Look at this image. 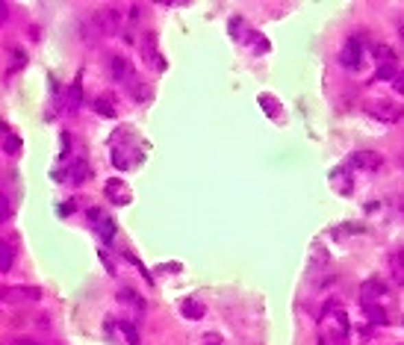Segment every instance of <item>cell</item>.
<instances>
[{"instance_id":"cell-26","label":"cell","mask_w":404,"mask_h":345,"mask_svg":"<svg viewBox=\"0 0 404 345\" xmlns=\"http://www.w3.org/2000/svg\"><path fill=\"white\" fill-rule=\"evenodd\" d=\"M18 345H42V342H33V340H21Z\"/></svg>"},{"instance_id":"cell-14","label":"cell","mask_w":404,"mask_h":345,"mask_svg":"<svg viewBox=\"0 0 404 345\" xmlns=\"http://www.w3.org/2000/svg\"><path fill=\"white\" fill-rule=\"evenodd\" d=\"M12 263H15L12 248H9L6 242H0V272H9V269H12Z\"/></svg>"},{"instance_id":"cell-16","label":"cell","mask_w":404,"mask_h":345,"mask_svg":"<svg viewBox=\"0 0 404 345\" xmlns=\"http://www.w3.org/2000/svg\"><path fill=\"white\" fill-rule=\"evenodd\" d=\"M130 95H133L139 104H147V101H151V88H147L145 83H133V80H130Z\"/></svg>"},{"instance_id":"cell-23","label":"cell","mask_w":404,"mask_h":345,"mask_svg":"<svg viewBox=\"0 0 404 345\" xmlns=\"http://www.w3.org/2000/svg\"><path fill=\"white\" fill-rule=\"evenodd\" d=\"M121 331L127 333V342H130V345H139V333H136L130 324H121Z\"/></svg>"},{"instance_id":"cell-13","label":"cell","mask_w":404,"mask_h":345,"mask_svg":"<svg viewBox=\"0 0 404 345\" xmlns=\"http://www.w3.org/2000/svg\"><path fill=\"white\" fill-rule=\"evenodd\" d=\"M80 104H83V88H80V80H74V86L68 88V106L80 110Z\"/></svg>"},{"instance_id":"cell-1","label":"cell","mask_w":404,"mask_h":345,"mask_svg":"<svg viewBox=\"0 0 404 345\" xmlns=\"http://www.w3.org/2000/svg\"><path fill=\"white\" fill-rule=\"evenodd\" d=\"M366 112L372 118H378L381 124H396V121H401V115H404L401 104L399 101H387V97H375V101L366 106Z\"/></svg>"},{"instance_id":"cell-11","label":"cell","mask_w":404,"mask_h":345,"mask_svg":"<svg viewBox=\"0 0 404 345\" xmlns=\"http://www.w3.org/2000/svg\"><path fill=\"white\" fill-rule=\"evenodd\" d=\"M383 295H387V289H383L381 281L363 283V304H378V298H383Z\"/></svg>"},{"instance_id":"cell-7","label":"cell","mask_w":404,"mask_h":345,"mask_svg":"<svg viewBox=\"0 0 404 345\" xmlns=\"http://www.w3.org/2000/svg\"><path fill=\"white\" fill-rule=\"evenodd\" d=\"M351 165H357L360 171H378L383 165V156L375 151H357V154H351Z\"/></svg>"},{"instance_id":"cell-12","label":"cell","mask_w":404,"mask_h":345,"mask_svg":"<svg viewBox=\"0 0 404 345\" xmlns=\"http://www.w3.org/2000/svg\"><path fill=\"white\" fill-rule=\"evenodd\" d=\"M180 310H183L186 319H201V316H204V304L195 301V298H186V301L180 304Z\"/></svg>"},{"instance_id":"cell-15","label":"cell","mask_w":404,"mask_h":345,"mask_svg":"<svg viewBox=\"0 0 404 345\" xmlns=\"http://www.w3.org/2000/svg\"><path fill=\"white\" fill-rule=\"evenodd\" d=\"M363 310H366V316L375 322V324H387V316H383V307H381V304H363Z\"/></svg>"},{"instance_id":"cell-22","label":"cell","mask_w":404,"mask_h":345,"mask_svg":"<svg viewBox=\"0 0 404 345\" xmlns=\"http://www.w3.org/2000/svg\"><path fill=\"white\" fill-rule=\"evenodd\" d=\"M3 151L6 154H18L21 151V139H18V136H9V139L3 142Z\"/></svg>"},{"instance_id":"cell-9","label":"cell","mask_w":404,"mask_h":345,"mask_svg":"<svg viewBox=\"0 0 404 345\" xmlns=\"http://www.w3.org/2000/svg\"><path fill=\"white\" fill-rule=\"evenodd\" d=\"M110 74H112V80H118V83H130V80H133V65H130V59H124V56H112V62H110Z\"/></svg>"},{"instance_id":"cell-6","label":"cell","mask_w":404,"mask_h":345,"mask_svg":"<svg viewBox=\"0 0 404 345\" xmlns=\"http://www.w3.org/2000/svg\"><path fill=\"white\" fill-rule=\"evenodd\" d=\"M387 269H390V281L396 287H404V248H392L387 257Z\"/></svg>"},{"instance_id":"cell-4","label":"cell","mask_w":404,"mask_h":345,"mask_svg":"<svg viewBox=\"0 0 404 345\" xmlns=\"http://www.w3.org/2000/svg\"><path fill=\"white\" fill-rule=\"evenodd\" d=\"M340 62L346 65V68H360V62H363V42L357 36H351L346 45H342V53H340Z\"/></svg>"},{"instance_id":"cell-3","label":"cell","mask_w":404,"mask_h":345,"mask_svg":"<svg viewBox=\"0 0 404 345\" xmlns=\"http://www.w3.org/2000/svg\"><path fill=\"white\" fill-rule=\"evenodd\" d=\"M92 21L97 27V33L110 36V33H118V27H121V15H118V9H97Z\"/></svg>"},{"instance_id":"cell-10","label":"cell","mask_w":404,"mask_h":345,"mask_svg":"<svg viewBox=\"0 0 404 345\" xmlns=\"http://www.w3.org/2000/svg\"><path fill=\"white\" fill-rule=\"evenodd\" d=\"M142 53H145V59L151 62L154 68H165V62H163V56H160V51H156V36L154 33H145L142 36Z\"/></svg>"},{"instance_id":"cell-5","label":"cell","mask_w":404,"mask_h":345,"mask_svg":"<svg viewBox=\"0 0 404 345\" xmlns=\"http://www.w3.org/2000/svg\"><path fill=\"white\" fill-rule=\"evenodd\" d=\"M0 298L12 301V304H21V301H38V298H42V289H36V287H6L3 292H0Z\"/></svg>"},{"instance_id":"cell-18","label":"cell","mask_w":404,"mask_h":345,"mask_svg":"<svg viewBox=\"0 0 404 345\" xmlns=\"http://www.w3.org/2000/svg\"><path fill=\"white\" fill-rule=\"evenodd\" d=\"M396 74H399L396 59H392V62H381V68H378V80H396Z\"/></svg>"},{"instance_id":"cell-8","label":"cell","mask_w":404,"mask_h":345,"mask_svg":"<svg viewBox=\"0 0 404 345\" xmlns=\"http://www.w3.org/2000/svg\"><path fill=\"white\" fill-rule=\"evenodd\" d=\"M104 192H106V198H110L112 204H121V206L130 204V189H127L124 180H106Z\"/></svg>"},{"instance_id":"cell-19","label":"cell","mask_w":404,"mask_h":345,"mask_svg":"<svg viewBox=\"0 0 404 345\" xmlns=\"http://www.w3.org/2000/svg\"><path fill=\"white\" fill-rule=\"evenodd\" d=\"M118 301H130V304H133V307H139V310H145V301L139 298V295L127 292V289H121V292H118Z\"/></svg>"},{"instance_id":"cell-27","label":"cell","mask_w":404,"mask_h":345,"mask_svg":"<svg viewBox=\"0 0 404 345\" xmlns=\"http://www.w3.org/2000/svg\"><path fill=\"white\" fill-rule=\"evenodd\" d=\"M399 210H401V215H404V195H401V201H399Z\"/></svg>"},{"instance_id":"cell-17","label":"cell","mask_w":404,"mask_h":345,"mask_svg":"<svg viewBox=\"0 0 404 345\" xmlns=\"http://www.w3.org/2000/svg\"><path fill=\"white\" fill-rule=\"evenodd\" d=\"M68 177H71V183H83L86 177H88V165H86V160H77V163H74V169H71V174H68Z\"/></svg>"},{"instance_id":"cell-2","label":"cell","mask_w":404,"mask_h":345,"mask_svg":"<svg viewBox=\"0 0 404 345\" xmlns=\"http://www.w3.org/2000/svg\"><path fill=\"white\" fill-rule=\"evenodd\" d=\"M88 222H92V228L97 230V236H101L106 245H112V239H115V222L110 219V215H104L101 210H88Z\"/></svg>"},{"instance_id":"cell-21","label":"cell","mask_w":404,"mask_h":345,"mask_svg":"<svg viewBox=\"0 0 404 345\" xmlns=\"http://www.w3.org/2000/svg\"><path fill=\"white\" fill-rule=\"evenodd\" d=\"M95 110L101 112V115H110V118L115 115V106H112L110 101H106V97H97V101H95Z\"/></svg>"},{"instance_id":"cell-24","label":"cell","mask_w":404,"mask_h":345,"mask_svg":"<svg viewBox=\"0 0 404 345\" xmlns=\"http://www.w3.org/2000/svg\"><path fill=\"white\" fill-rule=\"evenodd\" d=\"M392 86H396V92H399V95H404V71H399V74H396V80H392Z\"/></svg>"},{"instance_id":"cell-25","label":"cell","mask_w":404,"mask_h":345,"mask_svg":"<svg viewBox=\"0 0 404 345\" xmlns=\"http://www.w3.org/2000/svg\"><path fill=\"white\" fill-rule=\"evenodd\" d=\"M6 18V3H0V21H3Z\"/></svg>"},{"instance_id":"cell-20","label":"cell","mask_w":404,"mask_h":345,"mask_svg":"<svg viewBox=\"0 0 404 345\" xmlns=\"http://www.w3.org/2000/svg\"><path fill=\"white\" fill-rule=\"evenodd\" d=\"M9 215H12V204H9V198L0 192V224L9 222Z\"/></svg>"}]
</instances>
